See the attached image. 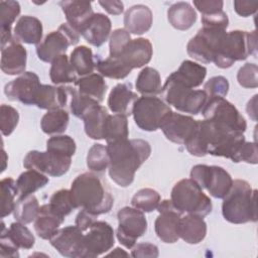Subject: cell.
I'll return each instance as SVG.
<instances>
[{
	"instance_id": "4",
	"label": "cell",
	"mask_w": 258,
	"mask_h": 258,
	"mask_svg": "<svg viewBox=\"0 0 258 258\" xmlns=\"http://www.w3.org/2000/svg\"><path fill=\"white\" fill-rule=\"evenodd\" d=\"M256 31L233 30L227 32L221 41L213 62L220 69H228L235 61L244 60L249 55H256Z\"/></svg>"
},
{
	"instance_id": "9",
	"label": "cell",
	"mask_w": 258,
	"mask_h": 258,
	"mask_svg": "<svg viewBox=\"0 0 258 258\" xmlns=\"http://www.w3.org/2000/svg\"><path fill=\"white\" fill-rule=\"evenodd\" d=\"M79 39V32L68 23H62L57 30L49 32L36 45L37 56L44 62H51L57 56L66 54L69 46L76 45Z\"/></svg>"
},
{
	"instance_id": "57",
	"label": "cell",
	"mask_w": 258,
	"mask_h": 258,
	"mask_svg": "<svg viewBox=\"0 0 258 258\" xmlns=\"http://www.w3.org/2000/svg\"><path fill=\"white\" fill-rule=\"evenodd\" d=\"M131 256L133 257H158L157 246L151 243H138L132 248Z\"/></svg>"
},
{
	"instance_id": "56",
	"label": "cell",
	"mask_w": 258,
	"mask_h": 258,
	"mask_svg": "<svg viewBox=\"0 0 258 258\" xmlns=\"http://www.w3.org/2000/svg\"><path fill=\"white\" fill-rule=\"evenodd\" d=\"M202 23H203V26L227 29L229 24V19L227 14L224 11H221V12L210 14V15H202Z\"/></svg>"
},
{
	"instance_id": "22",
	"label": "cell",
	"mask_w": 258,
	"mask_h": 258,
	"mask_svg": "<svg viewBox=\"0 0 258 258\" xmlns=\"http://www.w3.org/2000/svg\"><path fill=\"white\" fill-rule=\"evenodd\" d=\"M138 96L132 91L130 83L117 84L109 94L108 107L113 113L127 117L132 114Z\"/></svg>"
},
{
	"instance_id": "3",
	"label": "cell",
	"mask_w": 258,
	"mask_h": 258,
	"mask_svg": "<svg viewBox=\"0 0 258 258\" xmlns=\"http://www.w3.org/2000/svg\"><path fill=\"white\" fill-rule=\"evenodd\" d=\"M257 190L244 179L233 180L229 192L223 199L222 214L232 224H245L257 221Z\"/></svg>"
},
{
	"instance_id": "20",
	"label": "cell",
	"mask_w": 258,
	"mask_h": 258,
	"mask_svg": "<svg viewBox=\"0 0 258 258\" xmlns=\"http://www.w3.org/2000/svg\"><path fill=\"white\" fill-rule=\"evenodd\" d=\"M111 20L103 13H94L79 31L87 42L94 46H101L108 39L111 32Z\"/></svg>"
},
{
	"instance_id": "26",
	"label": "cell",
	"mask_w": 258,
	"mask_h": 258,
	"mask_svg": "<svg viewBox=\"0 0 258 258\" xmlns=\"http://www.w3.org/2000/svg\"><path fill=\"white\" fill-rule=\"evenodd\" d=\"M178 235L188 244H199L207 235V224L203 217L187 214L181 216L178 225Z\"/></svg>"
},
{
	"instance_id": "24",
	"label": "cell",
	"mask_w": 258,
	"mask_h": 258,
	"mask_svg": "<svg viewBox=\"0 0 258 258\" xmlns=\"http://www.w3.org/2000/svg\"><path fill=\"white\" fill-rule=\"evenodd\" d=\"M69 103V92L67 87H55L41 85L35 97V104L40 109L56 110L62 109Z\"/></svg>"
},
{
	"instance_id": "28",
	"label": "cell",
	"mask_w": 258,
	"mask_h": 258,
	"mask_svg": "<svg viewBox=\"0 0 258 258\" xmlns=\"http://www.w3.org/2000/svg\"><path fill=\"white\" fill-rule=\"evenodd\" d=\"M58 5L61 7L62 12L66 15L67 23L78 32L94 14L91 2L80 0L60 1Z\"/></svg>"
},
{
	"instance_id": "58",
	"label": "cell",
	"mask_w": 258,
	"mask_h": 258,
	"mask_svg": "<svg viewBox=\"0 0 258 258\" xmlns=\"http://www.w3.org/2000/svg\"><path fill=\"white\" fill-rule=\"evenodd\" d=\"M258 8V2L256 1H244V0H235L234 9L236 13L242 17H248L253 15Z\"/></svg>"
},
{
	"instance_id": "40",
	"label": "cell",
	"mask_w": 258,
	"mask_h": 258,
	"mask_svg": "<svg viewBox=\"0 0 258 258\" xmlns=\"http://www.w3.org/2000/svg\"><path fill=\"white\" fill-rule=\"evenodd\" d=\"M96 69L101 76L115 80L126 78L132 71L120 58L110 56L105 59H96Z\"/></svg>"
},
{
	"instance_id": "19",
	"label": "cell",
	"mask_w": 258,
	"mask_h": 258,
	"mask_svg": "<svg viewBox=\"0 0 258 258\" xmlns=\"http://www.w3.org/2000/svg\"><path fill=\"white\" fill-rule=\"evenodd\" d=\"M27 52L14 36L1 44V71L9 76L25 73Z\"/></svg>"
},
{
	"instance_id": "49",
	"label": "cell",
	"mask_w": 258,
	"mask_h": 258,
	"mask_svg": "<svg viewBox=\"0 0 258 258\" xmlns=\"http://www.w3.org/2000/svg\"><path fill=\"white\" fill-rule=\"evenodd\" d=\"M46 149L73 156L77 146L75 140L69 135H54L46 141Z\"/></svg>"
},
{
	"instance_id": "48",
	"label": "cell",
	"mask_w": 258,
	"mask_h": 258,
	"mask_svg": "<svg viewBox=\"0 0 258 258\" xmlns=\"http://www.w3.org/2000/svg\"><path fill=\"white\" fill-rule=\"evenodd\" d=\"M19 121L18 111L6 104L0 107V129L4 136L10 135L16 128Z\"/></svg>"
},
{
	"instance_id": "33",
	"label": "cell",
	"mask_w": 258,
	"mask_h": 258,
	"mask_svg": "<svg viewBox=\"0 0 258 258\" xmlns=\"http://www.w3.org/2000/svg\"><path fill=\"white\" fill-rule=\"evenodd\" d=\"M70 62L76 74L80 77L93 74L96 68L93 51L86 45H80L73 49L70 56Z\"/></svg>"
},
{
	"instance_id": "32",
	"label": "cell",
	"mask_w": 258,
	"mask_h": 258,
	"mask_svg": "<svg viewBox=\"0 0 258 258\" xmlns=\"http://www.w3.org/2000/svg\"><path fill=\"white\" fill-rule=\"evenodd\" d=\"M75 86L81 94L97 101L98 103H101L104 100V96L107 92V84L103 76L100 74H91L81 77L77 79Z\"/></svg>"
},
{
	"instance_id": "6",
	"label": "cell",
	"mask_w": 258,
	"mask_h": 258,
	"mask_svg": "<svg viewBox=\"0 0 258 258\" xmlns=\"http://www.w3.org/2000/svg\"><path fill=\"white\" fill-rule=\"evenodd\" d=\"M161 94L167 105H171L177 111L190 115L201 113L207 102V95L204 90L187 88L169 76L162 86Z\"/></svg>"
},
{
	"instance_id": "5",
	"label": "cell",
	"mask_w": 258,
	"mask_h": 258,
	"mask_svg": "<svg viewBox=\"0 0 258 258\" xmlns=\"http://www.w3.org/2000/svg\"><path fill=\"white\" fill-rule=\"evenodd\" d=\"M170 201L180 213L194 214L203 218L208 216L213 209L211 199L191 178L180 179L173 185Z\"/></svg>"
},
{
	"instance_id": "18",
	"label": "cell",
	"mask_w": 258,
	"mask_h": 258,
	"mask_svg": "<svg viewBox=\"0 0 258 258\" xmlns=\"http://www.w3.org/2000/svg\"><path fill=\"white\" fill-rule=\"evenodd\" d=\"M197 122L198 120L190 116L171 111L164 118L159 129L162 130L167 140L176 144H184L192 134Z\"/></svg>"
},
{
	"instance_id": "47",
	"label": "cell",
	"mask_w": 258,
	"mask_h": 258,
	"mask_svg": "<svg viewBox=\"0 0 258 258\" xmlns=\"http://www.w3.org/2000/svg\"><path fill=\"white\" fill-rule=\"evenodd\" d=\"M69 92V106L74 116L82 118L84 113L93 105L99 104L97 101L81 94L76 88L67 87Z\"/></svg>"
},
{
	"instance_id": "27",
	"label": "cell",
	"mask_w": 258,
	"mask_h": 258,
	"mask_svg": "<svg viewBox=\"0 0 258 258\" xmlns=\"http://www.w3.org/2000/svg\"><path fill=\"white\" fill-rule=\"evenodd\" d=\"M13 33L18 41L37 45L42 38V23L34 16L23 15L17 20Z\"/></svg>"
},
{
	"instance_id": "13",
	"label": "cell",
	"mask_w": 258,
	"mask_h": 258,
	"mask_svg": "<svg viewBox=\"0 0 258 258\" xmlns=\"http://www.w3.org/2000/svg\"><path fill=\"white\" fill-rule=\"evenodd\" d=\"M118 228L116 236L119 242L127 249H132L138 238L147 231V221L142 211L124 207L117 214Z\"/></svg>"
},
{
	"instance_id": "8",
	"label": "cell",
	"mask_w": 258,
	"mask_h": 258,
	"mask_svg": "<svg viewBox=\"0 0 258 258\" xmlns=\"http://www.w3.org/2000/svg\"><path fill=\"white\" fill-rule=\"evenodd\" d=\"M190 178L216 199H224L233 184L230 173L218 165L197 164L190 170Z\"/></svg>"
},
{
	"instance_id": "46",
	"label": "cell",
	"mask_w": 258,
	"mask_h": 258,
	"mask_svg": "<svg viewBox=\"0 0 258 258\" xmlns=\"http://www.w3.org/2000/svg\"><path fill=\"white\" fill-rule=\"evenodd\" d=\"M48 206L55 214L62 218L71 214V212L75 210L71 197V190L62 188L54 191L49 199Z\"/></svg>"
},
{
	"instance_id": "42",
	"label": "cell",
	"mask_w": 258,
	"mask_h": 258,
	"mask_svg": "<svg viewBox=\"0 0 258 258\" xmlns=\"http://www.w3.org/2000/svg\"><path fill=\"white\" fill-rule=\"evenodd\" d=\"M7 235L14 242L18 248L22 249H31L34 246L35 238L30 230L20 222L11 223L9 228H5L4 223H2Z\"/></svg>"
},
{
	"instance_id": "16",
	"label": "cell",
	"mask_w": 258,
	"mask_h": 258,
	"mask_svg": "<svg viewBox=\"0 0 258 258\" xmlns=\"http://www.w3.org/2000/svg\"><path fill=\"white\" fill-rule=\"evenodd\" d=\"M41 86L38 76L33 72H25L7 83L4 93L10 101H19L24 105H34L35 97Z\"/></svg>"
},
{
	"instance_id": "43",
	"label": "cell",
	"mask_w": 258,
	"mask_h": 258,
	"mask_svg": "<svg viewBox=\"0 0 258 258\" xmlns=\"http://www.w3.org/2000/svg\"><path fill=\"white\" fill-rule=\"evenodd\" d=\"M161 201L160 195L153 188H141L132 198L131 205L133 208L142 211L143 213H150L157 209Z\"/></svg>"
},
{
	"instance_id": "31",
	"label": "cell",
	"mask_w": 258,
	"mask_h": 258,
	"mask_svg": "<svg viewBox=\"0 0 258 258\" xmlns=\"http://www.w3.org/2000/svg\"><path fill=\"white\" fill-rule=\"evenodd\" d=\"M167 19L175 29L187 30L196 23L197 12L189 3L176 2L169 6Z\"/></svg>"
},
{
	"instance_id": "51",
	"label": "cell",
	"mask_w": 258,
	"mask_h": 258,
	"mask_svg": "<svg viewBox=\"0 0 258 258\" xmlns=\"http://www.w3.org/2000/svg\"><path fill=\"white\" fill-rule=\"evenodd\" d=\"M258 68L255 63L247 62L242 66L237 74V81L240 86L246 89H255L258 87Z\"/></svg>"
},
{
	"instance_id": "30",
	"label": "cell",
	"mask_w": 258,
	"mask_h": 258,
	"mask_svg": "<svg viewBox=\"0 0 258 258\" xmlns=\"http://www.w3.org/2000/svg\"><path fill=\"white\" fill-rule=\"evenodd\" d=\"M63 221L64 218L55 214L48 204H45L39 208L38 215L34 220V230L38 237L43 240H49Z\"/></svg>"
},
{
	"instance_id": "15",
	"label": "cell",
	"mask_w": 258,
	"mask_h": 258,
	"mask_svg": "<svg viewBox=\"0 0 258 258\" xmlns=\"http://www.w3.org/2000/svg\"><path fill=\"white\" fill-rule=\"evenodd\" d=\"M159 213L154 222L157 237L164 243H175L179 239L178 225L182 216L170 200L160 201L157 209Z\"/></svg>"
},
{
	"instance_id": "29",
	"label": "cell",
	"mask_w": 258,
	"mask_h": 258,
	"mask_svg": "<svg viewBox=\"0 0 258 258\" xmlns=\"http://www.w3.org/2000/svg\"><path fill=\"white\" fill-rule=\"evenodd\" d=\"M206 75L207 69L204 66L186 59L183 60L178 70L170 74L169 77L187 88L195 89L203 84Z\"/></svg>"
},
{
	"instance_id": "53",
	"label": "cell",
	"mask_w": 258,
	"mask_h": 258,
	"mask_svg": "<svg viewBox=\"0 0 258 258\" xmlns=\"http://www.w3.org/2000/svg\"><path fill=\"white\" fill-rule=\"evenodd\" d=\"M247 162L256 164L258 161V150L256 142L245 141L239 148L233 162Z\"/></svg>"
},
{
	"instance_id": "62",
	"label": "cell",
	"mask_w": 258,
	"mask_h": 258,
	"mask_svg": "<svg viewBox=\"0 0 258 258\" xmlns=\"http://www.w3.org/2000/svg\"><path fill=\"white\" fill-rule=\"evenodd\" d=\"M108 256H128V253H126L123 249L117 247L114 249V251L109 253Z\"/></svg>"
},
{
	"instance_id": "50",
	"label": "cell",
	"mask_w": 258,
	"mask_h": 258,
	"mask_svg": "<svg viewBox=\"0 0 258 258\" xmlns=\"http://www.w3.org/2000/svg\"><path fill=\"white\" fill-rule=\"evenodd\" d=\"M131 36L130 33L125 28H117L115 29L109 41L110 48V57H119L127 44L130 42Z\"/></svg>"
},
{
	"instance_id": "38",
	"label": "cell",
	"mask_w": 258,
	"mask_h": 258,
	"mask_svg": "<svg viewBox=\"0 0 258 258\" xmlns=\"http://www.w3.org/2000/svg\"><path fill=\"white\" fill-rule=\"evenodd\" d=\"M49 78L55 85L75 83L77 81V74L67 54H61L51 61Z\"/></svg>"
},
{
	"instance_id": "14",
	"label": "cell",
	"mask_w": 258,
	"mask_h": 258,
	"mask_svg": "<svg viewBox=\"0 0 258 258\" xmlns=\"http://www.w3.org/2000/svg\"><path fill=\"white\" fill-rule=\"evenodd\" d=\"M115 244L114 230L105 221H96L84 235L83 258H94L109 251Z\"/></svg>"
},
{
	"instance_id": "61",
	"label": "cell",
	"mask_w": 258,
	"mask_h": 258,
	"mask_svg": "<svg viewBox=\"0 0 258 258\" xmlns=\"http://www.w3.org/2000/svg\"><path fill=\"white\" fill-rule=\"evenodd\" d=\"M256 98H257V95H255L252 98V100H250L248 102L247 107H246L249 117H251L253 120H256Z\"/></svg>"
},
{
	"instance_id": "37",
	"label": "cell",
	"mask_w": 258,
	"mask_h": 258,
	"mask_svg": "<svg viewBox=\"0 0 258 258\" xmlns=\"http://www.w3.org/2000/svg\"><path fill=\"white\" fill-rule=\"evenodd\" d=\"M39 204L36 197L32 194L19 197L15 203L13 216L17 222L22 224H29L33 222L39 212Z\"/></svg>"
},
{
	"instance_id": "10",
	"label": "cell",
	"mask_w": 258,
	"mask_h": 258,
	"mask_svg": "<svg viewBox=\"0 0 258 258\" xmlns=\"http://www.w3.org/2000/svg\"><path fill=\"white\" fill-rule=\"evenodd\" d=\"M226 33V29L203 26L188 41L186 45L187 54L203 63L213 62L219 45Z\"/></svg>"
},
{
	"instance_id": "17",
	"label": "cell",
	"mask_w": 258,
	"mask_h": 258,
	"mask_svg": "<svg viewBox=\"0 0 258 258\" xmlns=\"http://www.w3.org/2000/svg\"><path fill=\"white\" fill-rule=\"evenodd\" d=\"M49 241L60 255L69 258H83L84 234L76 225L58 229Z\"/></svg>"
},
{
	"instance_id": "35",
	"label": "cell",
	"mask_w": 258,
	"mask_h": 258,
	"mask_svg": "<svg viewBox=\"0 0 258 258\" xmlns=\"http://www.w3.org/2000/svg\"><path fill=\"white\" fill-rule=\"evenodd\" d=\"M20 5L17 1L8 0L0 2L1 44L13 37L11 33V25L20 14Z\"/></svg>"
},
{
	"instance_id": "11",
	"label": "cell",
	"mask_w": 258,
	"mask_h": 258,
	"mask_svg": "<svg viewBox=\"0 0 258 258\" xmlns=\"http://www.w3.org/2000/svg\"><path fill=\"white\" fill-rule=\"evenodd\" d=\"M201 113L206 120L222 124L235 131L244 133L247 128L245 118L225 98H208Z\"/></svg>"
},
{
	"instance_id": "23",
	"label": "cell",
	"mask_w": 258,
	"mask_h": 258,
	"mask_svg": "<svg viewBox=\"0 0 258 258\" xmlns=\"http://www.w3.org/2000/svg\"><path fill=\"white\" fill-rule=\"evenodd\" d=\"M152 12L143 4L131 6L124 14V27L132 34L141 35L147 32L152 25Z\"/></svg>"
},
{
	"instance_id": "55",
	"label": "cell",
	"mask_w": 258,
	"mask_h": 258,
	"mask_svg": "<svg viewBox=\"0 0 258 258\" xmlns=\"http://www.w3.org/2000/svg\"><path fill=\"white\" fill-rule=\"evenodd\" d=\"M195 7L202 15H210L223 11V1L221 0H195Z\"/></svg>"
},
{
	"instance_id": "1",
	"label": "cell",
	"mask_w": 258,
	"mask_h": 258,
	"mask_svg": "<svg viewBox=\"0 0 258 258\" xmlns=\"http://www.w3.org/2000/svg\"><path fill=\"white\" fill-rule=\"evenodd\" d=\"M109 155V175L122 187L129 186L137 169L148 159L150 144L143 139H123L107 143Z\"/></svg>"
},
{
	"instance_id": "52",
	"label": "cell",
	"mask_w": 258,
	"mask_h": 258,
	"mask_svg": "<svg viewBox=\"0 0 258 258\" xmlns=\"http://www.w3.org/2000/svg\"><path fill=\"white\" fill-rule=\"evenodd\" d=\"M204 91L208 98H224L229 91V82L223 76L211 78L204 86Z\"/></svg>"
},
{
	"instance_id": "12",
	"label": "cell",
	"mask_w": 258,
	"mask_h": 258,
	"mask_svg": "<svg viewBox=\"0 0 258 258\" xmlns=\"http://www.w3.org/2000/svg\"><path fill=\"white\" fill-rule=\"evenodd\" d=\"M72 164V156L47 150L29 151L24 159L23 166L26 169H34L49 176L59 177L67 173Z\"/></svg>"
},
{
	"instance_id": "44",
	"label": "cell",
	"mask_w": 258,
	"mask_h": 258,
	"mask_svg": "<svg viewBox=\"0 0 258 258\" xmlns=\"http://www.w3.org/2000/svg\"><path fill=\"white\" fill-rule=\"evenodd\" d=\"M109 155L107 146L101 143H95L89 149L87 154V166L95 172H103L109 166Z\"/></svg>"
},
{
	"instance_id": "39",
	"label": "cell",
	"mask_w": 258,
	"mask_h": 258,
	"mask_svg": "<svg viewBox=\"0 0 258 258\" xmlns=\"http://www.w3.org/2000/svg\"><path fill=\"white\" fill-rule=\"evenodd\" d=\"M69 121L70 116L66 110H50L42 116L40 121V127L45 134L58 135L67 130Z\"/></svg>"
},
{
	"instance_id": "41",
	"label": "cell",
	"mask_w": 258,
	"mask_h": 258,
	"mask_svg": "<svg viewBox=\"0 0 258 258\" xmlns=\"http://www.w3.org/2000/svg\"><path fill=\"white\" fill-rule=\"evenodd\" d=\"M128 136L129 130L127 117L120 114L109 115L105 130V139L107 143L127 139Z\"/></svg>"
},
{
	"instance_id": "36",
	"label": "cell",
	"mask_w": 258,
	"mask_h": 258,
	"mask_svg": "<svg viewBox=\"0 0 258 258\" xmlns=\"http://www.w3.org/2000/svg\"><path fill=\"white\" fill-rule=\"evenodd\" d=\"M48 181L49 179L46 175H44V173L34 169H28L22 172L16 180L18 195L19 197H22L33 194L36 190L44 187Z\"/></svg>"
},
{
	"instance_id": "34",
	"label": "cell",
	"mask_w": 258,
	"mask_h": 258,
	"mask_svg": "<svg viewBox=\"0 0 258 258\" xmlns=\"http://www.w3.org/2000/svg\"><path fill=\"white\" fill-rule=\"evenodd\" d=\"M136 89L143 96H155L161 94L162 85L159 73L150 67H145L138 74Z\"/></svg>"
},
{
	"instance_id": "21",
	"label": "cell",
	"mask_w": 258,
	"mask_h": 258,
	"mask_svg": "<svg viewBox=\"0 0 258 258\" xmlns=\"http://www.w3.org/2000/svg\"><path fill=\"white\" fill-rule=\"evenodd\" d=\"M152 53L153 48L149 39L139 37L131 39L118 58L133 70L147 64L151 59Z\"/></svg>"
},
{
	"instance_id": "60",
	"label": "cell",
	"mask_w": 258,
	"mask_h": 258,
	"mask_svg": "<svg viewBox=\"0 0 258 258\" xmlns=\"http://www.w3.org/2000/svg\"><path fill=\"white\" fill-rule=\"evenodd\" d=\"M99 4L112 15H119L124 10V4L121 1H99Z\"/></svg>"
},
{
	"instance_id": "54",
	"label": "cell",
	"mask_w": 258,
	"mask_h": 258,
	"mask_svg": "<svg viewBox=\"0 0 258 258\" xmlns=\"http://www.w3.org/2000/svg\"><path fill=\"white\" fill-rule=\"evenodd\" d=\"M18 247L14 244V242L10 239L7 235L4 227L2 226L1 229V236H0V256L1 257H19Z\"/></svg>"
},
{
	"instance_id": "7",
	"label": "cell",
	"mask_w": 258,
	"mask_h": 258,
	"mask_svg": "<svg viewBox=\"0 0 258 258\" xmlns=\"http://www.w3.org/2000/svg\"><path fill=\"white\" fill-rule=\"evenodd\" d=\"M171 112L170 107L155 96L139 97L134 103L132 115L135 124L143 131H156L164 118Z\"/></svg>"
},
{
	"instance_id": "2",
	"label": "cell",
	"mask_w": 258,
	"mask_h": 258,
	"mask_svg": "<svg viewBox=\"0 0 258 258\" xmlns=\"http://www.w3.org/2000/svg\"><path fill=\"white\" fill-rule=\"evenodd\" d=\"M71 197L75 209H85L97 216L109 213L114 204L106 182L92 172L79 174L72 182Z\"/></svg>"
},
{
	"instance_id": "59",
	"label": "cell",
	"mask_w": 258,
	"mask_h": 258,
	"mask_svg": "<svg viewBox=\"0 0 258 258\" xmlns=\"http://www.w3.org/2000/svg\"><path fill=\"white\" fill-rule=\"evenodd\" d=\"M97 215L85 210V209H82L77 217H76V220H75V225L77 227H79L83 232L88 230L96 221H97Z\"/></svg>"
},
{
	"instance_id": "25",
	"label": "cell",
	"mask_w": 258,
	"mask_h": 258,
	"mask_svg": "<svg viewBox=\"0 0 258 258\" xmlns=\"http://www.w3.org/2000/svg\"><path fill=\"white\" fill-rule=\"evenodd\" d=\"M109 114L105 107L100 104L91 106L82 116L86 134L95 140L105 139V130Z\"/></svg>"
},
{
	"instance_id": "45",
	"label": "cell",
	"mask_w": 258,
	"mask_h": 258,
	"mask_svg": "<svg viewBox=\"0 0 258 258\" xmlns=\"http://www.w3.org/2000/svg\"><path fill=\"white\" fill-rule=\"evenodd\" d=\"M1 217L5 218L6 216L10 215L15 206L14 199L16 195H18V189L16 185V181L12 177H5L1 179Z\"/></svg>"
}]
</instances>
